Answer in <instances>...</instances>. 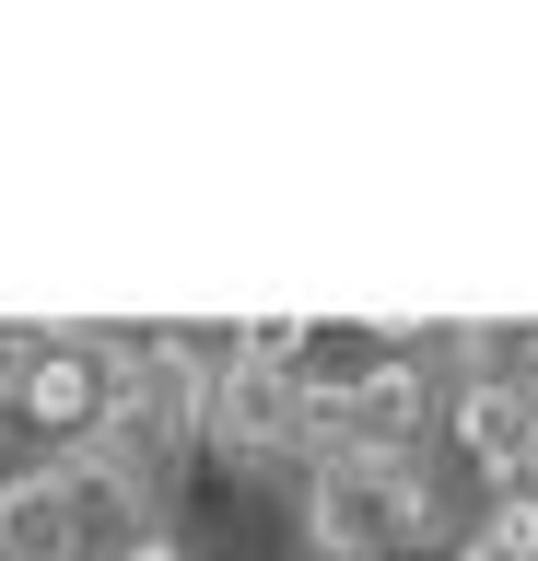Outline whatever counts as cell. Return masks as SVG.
<instances>
[{
    "label": "cell",
    "instance_id": "4",
    "mask_svg": "<svg viewBox=\"0 0 538 561\" xmlns=\"http://www.w3.org/2000/svg\"><path fill=\"white\" fill-rule=\"evenodd\" d=\"M0 561H94V526L59 456H0Z\"/></svg>",
    "mask_w": 538,
    "mask_h": 561
},
{
    "label": "cell",
    "instance_id": "2",
    "mask_svg": "<svg viewBox=\"0 0 538 561\" xmlns=\"http://www.w3.org/2000/svg\"><path fill=\"white\" fill-rule=\"evenodd\" d=\"M433 456H457V480L492 503V491L538 480V386L527 375H457L445 410H433Z\"/></svg>",
    "mask_w": 538,
    "mask_h": 561
},
{
    "label": "cell",
    "instance_id": "1",
    "mask_svg": "<svg viewBox=\"0 0 538 561\" xmlns=\"http://www.w3.org/2000/svg\"><path fill=\"white\" fill-rule=\"evenodd\" d=\"M293 550L305 561H398V456L293 468Z\"/></svg>",
    "mask_w": 538,
    "mask_h": 561
},
{
    "label": "cell",
    "instance_id": "5",
    "mask_svg": "<svg viewBox=\"0 0 538 561\" xmlns=\"http://www.w3.org/2000/svg\"><path fill=\"white\" fill-rule=\"evenodd\" d=\"M457 550H480V561H538V491H492V503L468 515Z\"/></svg>",
    "mask_w": 538,
    "mask_h": 561
},
{
    "label": "cell",
    "instance_id": "6",
    "mask_svg": "<svg viewBox=\"0 0 538 561\" xmlns=\"http://www.w3.org/2000/svg\"><path fill=\"white\" fill-rule=\"evenodd\" d=\"M94 561H187V538H176V515H152V526H129V538H106Z\"/></svg>",
    "mask_w": 538,
    "mask_h": 561
},
{
    "label": "cell",
    "instance_id": "3",
    "mask_svg": "<svg viewBox=\"0 0 538 561\" xmlns=\"http://www.w3.org/2000/svg\"><path fill=\"white\" fill-rule=\"evenodd\" d=\"M0 421H12V433H24L36 456H71V445H94V421H106V363H94V340H82V328H47Z\"/></svg>",
    "mask_w": 538,
    "mask_h": 561
}]
</instances>
